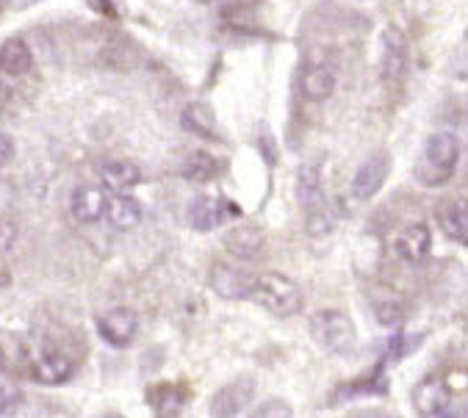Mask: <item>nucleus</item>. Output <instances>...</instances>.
Segmentation results:
<instances>
[{
  "label": "nucleus",
  "instance_id": "5701e85b",
  "mask_svg": "<svg viewBox=\"0 0 468 418\" xmlns=\"http://www.w3.org/2000/svg\"><path fill=\"white\" fill-rule=\"evenodd\" d=\"M180 172H183L186 180H192V183H208V180H214L219 175V164H217V158L211 153L195 150L189 158L183 161Z\"/></svg>",
  "mask_w": 468,
  "mask_h": 418
},
{
  "label": "nucleus",
  "instance_id": "a211bd4d",
  "mask_svg": "<svg viewBox=\"0 0 468 418\" xmlns=\"http://www.w3.org/2000/svg\"><path fill=\"white\" fill-rule=\"evenodd\" d=\"M103 217L109 220V225L114 230L125 233V230H133L142 222V205L131 194H114L106 202V214Z\"/></svg>",
  "mask_w": 468,
  "mask_h": 418
},
{
  "label": "nucleus",
  "instance_id": "c756f323",
  "mask_svg": "<svg viewBox=\"0 0 468 418\" xmlns=\"http://www.w3.org/2000/svg\"><path fill=\"white\" fill-rule=\"evenodd\" d=\"M9 102H12V86L0 80V114L9 109Z\"/></svg>",
  "mask_w": 468,
  "mask_h": 418
},
{
  "label": "nucleus",
  "instance_id": "7ed1b4c3",
  "mask_svg": "<svg viewBox=\"0 0 468 418\" xmlns=\"http://www.w3.org/2000/svg\"><path fill=\"white\" fill-rule=\"evenodd\" d=\"M250 299L258 302L261 307H266L269 313H274V316H294V313H300L305 305L300 285L277 272L255 274Z\"/></svg>",
  "mask_w": 468,
  "mask_h": 418
},
{
  "label": "nucleus",
  "instance_id": "cd10ccee",
  "mask_svg": "<svg viewBox=\"0 0 468 418\" xmlns=\"http://www.w3.org/2000/svg\"><path fill=\"white\" fill-rule=\"evenodd\" d=\"M410 352V347H408V336L405 333H397L391 341H388V355L394 358V360H399V358H405Z\"/></svg>",
  "mask_w": 468,
  "mask_h": 418
},
{
  "label": "nucleus",
  "instance_id": "7c9ffc66",
  "mask_svg": "<svg viewBox=\"0 0 468 418\" xmlns=\"http://www.w3.org/2000/svg\"><path fill=\"white\" fill-rule=\"evenodd\" d=\"M9 4H12V9H15V12H20V9L37 6V4H39V0H9Z\"/></svg>",
  "mask_w": 468,
  "mask_h": 418
},
{
  "label": "nucleus",
  "instance_id": "c85d7f7f",
  "mask_svg": "<svg viewBox=\"0 0 468 418\" xmlns=\"http://www.w3.org/2000/svg\"><path fill=\"white\" fill-rule=\"evenodd\" d=\"M15 139L6 136V134H0V169H4L12 158H15Z\"/></svg>",
  "mask_w": 468,
  "mask_h": 418
},
{
  "label": "nucleus",
  "instance_id": "423d86ee",
  "mask_svg": "<svg viewBox=\"0 0 468 418\" xmlns=\"http://www.w3.org/2000/svg\"><path fill=\"white\" fill-rule=\"evenodd\" d=\"M388 169H391L388 153H374L371 158H366V161L357 166L355 177H352V197H355L357 202L371 199L374 194H378V191L386 186Z\"/></svg>",
  "mask_w": 468,
  "mask_h": 418
},
{
  "label": "nucleus",
  "instance_id": "dca6fc26",
  "mask_svg": "<svg viewBox=\"0 0 468 418\" xmlns=\"http://www.w3.org/2000/svg\"><path fill=\"white\" fill-rule=\"evenodd\" d=\"M408 72V42L397 28L383 34V78L402 80Z\"/></svg>",
  "mask_w": 468,
  "mask_h": 418
},
{
  "label": "nucleus",
  "instance_id": "9d476101",
  "mask_svg": "<svg viewBox=\"0 0 468 418\" xmlns=\"http://www.w3.org/2000/svg\"><path fill=\"white\" fill-rule=\"evenodd\" d=\"M252 280H255V274H250L247 269H239V266L214 263V269H211V288L225 299H250Z\"/></svg>",
  "mask_w": 468,
  "mask_h": 418
},
{
  "label": "nucleus",
  "instance_id": "2f4dec72",
  "mask_svg": "<svg viewBox=\"0 0 468 418\" xmlns=\"http://www.w3.org/2000/svg\"><path fill=\"white\" fill-rule=\"evenodd\" d=\"M432 418H460V413H457V410H452V407H449V410H446V413H441V415H432Z\"/></svg>",
  "mask_w": 468,
  "mask_h": 418
},
{
  "label": "nucleus",
  "instance_id": "b1692460",
  "mask_svg": "<svg viewBox=\"0 0 468 418\" xmlns=\"http://www.w3.org/2000/svg\"><path fill=\"white\" fill-rule=\"evenodd\" d=\"M180 123H183L186 131L200 134V136H211L217 131V117H214V112L206 106V102H189V106L183 109Z\"/></svg>",
  "mask_w": 468,
  "mask_h": 418
},
{
  "label": "nucleus",
  "instance_id": "f257e3e1",
  "mask_svg": "<svg viewBox=\"0 0 468 418\" xmlns=\"http://www.w3.org/2000/svg\"><path fill=\"white\" fill-rule=\"evenodd\" d=\"M460 164V142L454 134H435L424 145V153L416 164V180L427 188H438L454 177Z\"/></svg>",
  "mask_w": 468,
  "mask_h": 418
},
{
  "label": "nucleus",
  "instance_id": "4468645a",
  "mask_svg": "<svg viewBox=\"0 0 468 418\" xmlns=\"http://www.w3.org/2000/svg\"><path fill=\"white\" fill-rule=\"evenodd\" d=\"M371 310H374V319H378L383 327H399L408 316V307H405V299L394 291V288H374L371 291Z\"/></svg>",
  "mask_w": 468,
  "mask_h": 418
},
{
  "label": "nucleus",
  "instance_id": "aec40b11",
  "mask_svg": "<svg viewBox=\"0 0 468 418\" xmlns=\"http://www.w3.org/2000/svg\"><path fill=\"white\" fill-rule=\"evenodd\" d=\"M438 220H441V228H443L449 241H454L460 247L468 244V208H465L463 199L446 202L438 211Z\"/></svg>",
  "mask_w": 468,
  "mask_h": 418
},
{
  "label": "nucleus",
  "instance_id": "f03ea898",
  "mask_svg": "<svg viewBox=\"0 0 468 418\" xmlns=\"http://www.w3.org/2000/svg\"><path fill=\"white\" fill-rule=\"evenodd\" d=\"M297 197L303 202L305 222L311 236H324L333 230V214L324 194V180H322V166L319 164H303L297 172Z\"/></svg>",
  "mask_w": 468,
  "mask_h": 418
},
{
  "label": "nucleus",
  "instance_id": "6e6552de",
  "mask_svg": "<svg viewBox=\"0 0 468 418\" xmlns=\"http://www.w3.org/2000/svg\"><path fill=\"white\" fill-rule=\"evenodd\" d=\"M413 407L421 418H432L441 415L452 407V388L446 380L441 377H424L416 388H413Z\"/></svg>",
  "mask_w": 468,
  "mask_h": 418
},
{
  "label": "nucleus",
  "instance_id": "bb28decb",
  "mask_svg": "<svg viewBox=\"0 0 468 418\" xmlns=\"http://www.w3.org/2000/svg\"><path fill=\"white\" fill-rule=\"evenodd\" d=\"M17 241V225L9 217H0V252L12 250Z\"/></svg>",
  "mask_w": 468,
  "mask_h": 418
},
{
  "label": "nucleus",
  "instance_id": "1a4fd4ad",
  "mask_svg": "<svg viewBox=\"0 0 468 418\" xmlns=\"http://www.w3.org/2000/svg\"><path fill=\"white\" fill-rule=\"evenodd\" d=\"M230 217H239V211L230 205V199L225 197H197L189 208V222L195 230L200 233H208V230H217L225 220Z\"/></svg>",
  "mask_w": 468,
  "mask_h": 418
},
{
  "label": "nucleus",
  "instance_id": "20e7f679",
  "mask_svg": "<svg viewBox=\"0 0 468 418\" xmlns=\"http://www.w3.org/2000/svg\"><path fill=\"white\" fill-rule=\"evenodd\" d=\"M311 333H314V341L330 352V355H338V358H346L355 352L357 347V336H355V325L346 313L341 310H319L316 316L311 319Z\"/></svg>",
  "mask_w": 468,
  "mask_h": 418
},
{
  "label": "nucleus",
  "instance_id": "2eb2a0df",
  "mask_svg": "<svg viewBox=\"0 0 468 418\" xmlns=\"http://www.w3.org/2000/svg\"><path fill=\"white\" fill-rule=\"evenodd\" d=\"M72 374V360L64 352H42L39 358H34L31 363V377L39 385H61L67 382Z\"/></svg>",
  "mask_w": 468,
  "mask_h": 418
},
{
  "label": "nucleus",
  "instance_id": "72a5a7b5",
  "mask_svg": "<svg viewBox=\"0 0 468 418\" xmlns=\"http://www.w3.org/2000/svg\"><path fill=\"white\" fill-rule=\"evenodd\" d=\"M6 4H9V0H0V12H4V9H6Z\"/></svg>",
  "mask_w": 468,
  "mask_h": 418
},
{
  "label": "nucleus",
  "instance_id": "412c9836",
  "mask_svg": "<svg viewBox=\"0 0 468 418\" xmlns=\"http://www.w3.org/2000/svg\"><path fill=\"white\" fill-rule=\"evenodd\" d=\"M34 64V53L28 48L26 39L20 37H12L6 39L4 45H0V70H4L6 75H26Z\"/></svg>",
  "mask_w": 468,
  "mask_h": 418
},
{
  "label": "nucleus",
  "instance_id": "9b49d317",
  "mask_svg": "<svg viewBox=\"0 0 468 418\" xmlns=\"http://www.w3.org/2000/svg\"><path fill=\"white\" fill-rule=\"evenodd\" d=\"M106 202H109V197H106V191H103L101 186L86 183V186H78V188L72 191L69 208H72V217H75L78 222H83V225H95V222L103 220V214H106Z\"/></svg>",
  "mask_w": 468,
  "mask_h": 418
},
{
  "label": "nucleus",
  "instance_id": "f3484780",
  "mask_svg": "<svg viewBox=\"0 0 468 418\" xmlns=\"http://www.w3.org/2000/svg\"><path fill=\"white\" fill-rule=\"evenodd\" d=\"M150 404L155 410V418H180L186 404H189V388L175 382L155 385L150 393Z\"/></svg>",
  "mask_w": 468,
  "mask_h": 418
},
{
  "label": "nucleus",
  "instance_id": "a878e982",
  "mask_svg": "<svg viewBox=\"0 0 468 418\" xmlns=\"http://www.w3.org/2000/svg\"><path fill=\"white\" fill-rule=\"evenodd\" d=\"M294 415V410H292V404L286 402V399H269V402H261L252 413H250V418H292Z\"/></svg>",
  "mask_w": 468,
  "mask_h": 418
},
{
  "label": "nucleus",
  "instance_id": "4be33fe9",
  "mask_svg": "<svg viewBox=\"0 0 468 418\" xmlns=\"http://www.w3.org/2000/svg\"><path fill=\"white\" fill-rule=\"evenodd\" d=\"M300 89L308 100L314 102H322V100H330L333 91H335V72L330 67H308L300 78Z\"/></svg>",
  "mask_w": 468,
  "mask_h": 418
},
{
  "label": "nucleus",
  "instance_id": "393cba45",
  "mask_svg": "<svg viewBox=\"0 0 468 418\" xmlns=\"http://www.w3.org/2000/svg\"><path fill=\"white\" fill-rule=\"evenodd\" d=\"M23 402H26V396H23V391L17 385H12V382L0 385V418L15 415L23 407Z\"/></svg>",
  "mask_w": 468,
  "mask_h": 418
},
{
  "label": "nucleus",
  "instance_id": "0eeeda50",
  "mask_svg": "<svg viewBox=\"0 0 468 418\" xmlns=\"http://www.w3.org/2000/svg\"><path fill=\"white\" fill-rule=\"evenodd\" d=\"M255 396V380L239 377L230 385L219 388L211 399V418H236Z\"/></svg>",
  "mask_w": 468,
  "mask_h": 418
},
{
  "label": "nucleus",
  "instance_id": "6ab92c4d",
  "mask_svg": "<svg viewBox=\"0 0 468 418\" xmlns=\"http://www.w3.org/2000/svg\"><path fill=\"white\" fill-rule=\"evenodd\" d=\"M101 180L106 188H112L114 194H128L133 186L142 183V172L136 164L131 161H106L101 166Z\"/></svg>",
  "mask_w": 468,
  "mask_h": 418
},
{
  "label": "nucleus",
  "instance_id": "39448f33",
  "mask_svg": "<svg viewBox=\"0 0 468 418\" xmlns=\"http://www.w3.org/2000/svg\"><path fill=\"white\" fill-rule=\"evenodd\" d=\"M98 333L114 349L131 347L136 333H139L136 310L133 307H112V310H106L103 316H98Z\"/></svg>",
  "mask_w": 468,
  "mask_h": 418
},
{
  "label": "nucleus",
  "instance_id": "ddd939ff",
  "mask_svg": "<svg viewBox=\"0 0 468 418\" xmlns=\"http://www.w3.org/2000/svg\"><path fill=\"white\" fill-rule=\"evenodd\" d=\"M430 247H432V233L427 225H408L394 239V252L405 263H421L430 255Z\"/></svg>",
  "mask_w": 468,
  "mask_h": 418
},
{
  "label": "nucleus",
  "instance_id": "f8f14e48",
  "mask_svg": "<svg viewBox=\"0 0 468 418\" xmlns=\"http://www.w3.org/2000/svg\"><path fill=\"white\" fill-rule=\"evenodd\" d=\"M225 247L239 261H258L266 250V236L255 225H236L225 236Z\"/></svg>",
  "mask_w": 468,
  "mask_h": 418
},
{
  "label": "nucleus",
  "instance_id": "473e14b6",
  "mask_svg": "<svg viewBox=\"0 0 468 418\" xmlns=\"http://www.w3.org/2000/svg\"><path fill=\"white\" fill-rule=\"evenodd\" d=\"M4 366H6V355H4V347H0V371H4Z\"/></svg>",
  "mask_w": 468,
  "mask_h": 418
}]
</instances>
